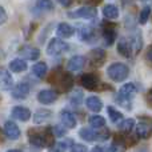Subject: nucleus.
Returning a JSON list of instances; mask_svg holds the SVG:
<instances>
[{
	"label": "nucleus",
	"instance_id": "obj_1",
	"mask_svg": "<svg viewBox=\"0 0 152 152\" xmlns=\"http://www.w3.org/2000/svg\"><path fill=\"white\" fill-rule=\"evenodd\" d=\"M28 140L34 147L36 148H44L50 147L53 144V136H52V128H32L28 131Z\"/></svg>",
	"mask_w": 152,
	"mask_h": 152
},
{
	"label": "nucleus",
	"instance_id": "obj_2",
	"mask_svg": "<svg viewBox=\"0 0 152 152\" xmlns=\"http://www.w3.org/2000/svg\"><path fill=\"white\" fill-rule=\"evenodd\" d=\"M136 92H137V89L134 83H127V84H124V86H121L120 89L118 91V95H116V102H118V104L124 108H129L131 102L135 97Z\"/></svg>",
	"mask_w": 152,
	"mask_h": 152
},
{
	"label": "nucleus",
	"instance_id": "obj_3",
	"mask_svg": "<svg viewBox=\"0 0 152 152\" xmlns=\"http://www.w3.org/2000/svg\"><path fill=\"white\" fill-rule=\"evenodd\" d=\"M107 75L112 81H124L129 76V68L124 63H112L107 68Z\"/></svg>",
	"mask_w": 152,
	"mask_h": 152
},
{
	"label": "nucleus",
	"instance_id": "obj_4",
	"mask_svg": "<svg viewBox=\"0 0 152 152\" xmlns=\"http://www.w3.org/2000/svg\"><path fill=\"white\" fill-rule=\"evenodd\" d=\"M79 135L86 142H103L110 137V131L108 129H89V128H81L79 131Z\"/></svg>",
	"mask_w": 152,
	"mask_h": 152
},
{
	"label": "nucleus",
	"instance_id": "obj_5",
	"mask_svg": "<svg viewBox=\"0 0 152 152\" xmlns=\"http://www.w3.org/2000/svg\"><path fill=\"white\" fill-rule=\"evenodd\" d=\"M69 50V45L67 44L64 40L61 39H51V42L48 43L47 45V53L51 56H58L61 55V53L67 52Z\"/></svg>",
	"mask_w": 152,
	"mask_h": 152
},
{
	"label": "nucleus",
	"instance_id": "obj_6",
	"mask_svg": "<svg viewBox=\"0 0 152 152\" xmlns=\"http://www.w3.org/2000/svg\"><path fill=\"white\" fill-rule=\"evenodd\" d=\"M72 19H86V20H92V19L96 18L97 11L96 7H92V5H84V7H80L79 10L74 11V12L68 13Z\"/></svg>",
	"mask_w": 152,
	"mask_h": 152
},
{
	"label": "nucleus",
	"instance_id": "obj_7",
	"mask_svg": "<svg viewBox=\"0 0 152 152\" xmlns=\"http://www.w3.org/2000/svg\"><path fill=\"white\" fill-rule=\"evenodd\" d=\"M3 132H4L5 137L10 140H18L20 137V128L18 127V124L13 121L7 120L3 126Z\"/></svg>",
	"mask_w": 152,
	"mask_h": 152
},
{
	"label": "nucleus",
	"instance_id": "obj_8",
	"mask_svg": "<svg viewBox=\"0 0 152 152\" xmlns=\"http://www.w3.org/2000/svg\"><path fill=\"white\" fill-rule=\"evenodd\" d=\"M59 95L56 91H53V89H42L40 92H37V100H39V103H42V104H53V103L58 100Z\"/></svg>",
	"mask_w": 152,
	"mask_h": 152
},
{
	"label": "nucleus",
	"instance_id": "obj_9",
	"mask_svg": "<svg viewBox=\"0 0 152 152\" xmlns=\"http://www.w3.org/2000/svg\"><path fill=\"white\" fill-rule=\"evenodd\" d=\"M86 66V58L84 56H80V55H76L74 58H71L67 63V69L72 74H77L80 72L81 69L84 68Z\"/></svg>",
	"mask_w": 152,
	"mask_h": 152
},
{
	"label": "nucleus",
	"instance_id": "obj_10",
	"mask_svg": "<svg viewBox=\"0 0 152 152\" xmlns=\"http://www.w3.org/2000/svg\"><path fill=\"white\" fill-rule=\"evenodd\" d=\"M118 51H119V53H120L121 56H124V58H131V56L135 53L131 39H126V37H123V39L119 40Z\"/></svg>",
	"mask_w": 152,
	"mask_h": 152
},
{
	"label": "nucleus",
	"instance_id": "obj_11",
	"mask_svg": "<svg viewBox=\"0 0 152 152\" xmlns=\"http://www.w3.org/2000/svg\"><path fill=\"white\" fill-rule=\"evenodd\" d=\"M135 135L137 139H148L152 135V124L148 121H140L135 127Z\"/></svg>",
	"mask_w": 152,
	"mask_h": 152
},
{
	"label": "nucleus",
	"instance_id": "obj_12",
	"mask_svg": "<svg viewBox=\"0 0 152 152\" xmlns=\"http://www.w3.org/2000/svg\"><path fill=\"white\" fill-rule=\"evenodd\" d=\"M11 115H12L13 119L19 121H27L31 118V111L26 107H21V105H16V107L12 108L11 111Z\"/></svg>",
	"mask_w": 152,
	"mask_h": 152
},
{
	"label": "nucleus",
	"instance_id": "obj_13",
	"mask_svg": "<svg viewBox=\"0 0 152 152\" xmlns=\"http://www.w3.org/2000/svg\"><path fill=\"white\" fill-rule=\"evenodd\" d=\"M103 39L105 45H112L116 40V29L113 24H104L103 27Z\"/></svg>",
	"mask_w": 152,
	"mask_h": 152
},
{
	"label": "nucleus",
	"instance_id": "obj_14",
	"mask_svg": "<svg viewBox=\"0 0 152 152\" xmlns=\"http://www.w3.org/2000/svg\"><path fill=\"white\" fill-rule=\"evenodd\" d=\"M11 94H12V96L15 97V99L23 100V99H26V97L28 96V94H29V86L27 83H24V81H21V83L16 84V86L13 87Z\"/></svg>",
	"mask_w": 152,
	"mask_h": 152
},
{
	"label": "nucleus",
	"instance_id": "obj_15",
	"mask_svg": "<svg viewBox=\"0 0 152 152\" xmlns=\"http://www.w3.org/2000/svg\"><path fill=\"white\" fill-rule=\"evenodd\" d=\"M60 121L61 126H64L66 128H75L76 124H77L75 115L68 110H63L60 112Z\"/></svg>",
	"mask_w": 152,
	"mask_h": 152
},
{
	"label": "nucleus",
	"instance_id": "obj_16",
	"mask_svg": "<svg viewBox=\"0 0 152 152\" xmlns=\"http://www.w3.org/2000/svg\"><path fill=\"white\" fill-rule=\"evenodd\" d=\"M79 36H80L81 42L91 43L96 37V31L92 26H81L80 31H79Z\"/></svg>",
	"mask_w": 152,
	"mask_h": 152
},
{
	"label": "nucleus",
	"instance_id": "obj_17",
	"mask_svg": "<svg viewBox=\"0 0 152 152\" xmlns=\"http://www.w3.org/2000/svg\"><path fill=\"white\" fill-rule=\"evenodd\" d=\"M89 60H91V64L95 67H100L105 60V52L102 48H95L89 52Z\"/></svg>",
	"mask_w": 152,
	"mask_h": 152
},
{
	"label": "nucleus",
	"instance_id": "obj_18",
	"mask_svg": "<svg viewBox=\"0 0 152 152\" xmlns=\"http://www.w3.org/2000/svg\"><path fill=\"white\" fill-rule=\"evenodd\" d=\"M81 86L87 89H95L97 86H99V77L95 76L94 74H84L80 77Z\"/></svg>",
	"mask_w": 152,
	"mask_h": 152
},
{
	"label": "nucleus",
	"instance_id": "obj_19",
	"mask_svg": "<svg viewBox=\"0 0 152 152\" xmlns=\"http://www.w3.org/2000/svg\"><path fill=\"white\" fill-rule=\"evenodd\" d=\"M56 34H58L59 37L68 39L75 34V28L72 26H69L68 23H59L58 28H56Z\"/></svg>",
	"mask_w": 152,
	"mask_h": 152
},
{
	"label": "nucleus",
	"instance_id": "obj_20",
	"mask_svg": "<svg viewBox=\"0 0 152 152\" xmlns=\"http://www.w3.org/2000/svg\"><path fill=\"white\" fill-rule=\"evenodd\" d=\"M86 105H87V108H88L89 111H92V112H95V113L100 112V111H102V108H103L102 100H100V97H97V96L87 97V99H86Z\"/></svg>",
	"mask_w": 152,
	"mask_h": 152
},
{
	"label": "nucleus",
	"instance_id": "obj_21",
	"mask_svg": "<svg viewBox=\"0 0 152 152\" xmlns=\"http://www.w3.org/2000/svg\"><path fill=\"white\" fill-rule=\"evenodd\" d=\"M10 69L12 72H16V74H20V72H24L27 69V61L23 60V59H13L10 63Z\"/></svg>",
	"mask_w": 152,
	"mask_h": 152
},
{
	"label": "nucleus",
	"instance_id": "obj_22",
	"mask_svg": "<svg viewBox=\"0 0 152 152\" xmlns=\"http://www.w3.org/2000/svg\"><path fill=\"white\" fill-rule=\"evenodd\" d=\"M103 15L105 19H110V20L116 19L119 16V8L113 4H105L103 7Z\"/></svg>",
	"mask_w": 152,
	"mask_h": 152
},
{
	"label": "nucleus",
	"instance_id": "obj_23",
	"mask_svg": "<svg viewBox=\"0 0 152 152\" xmlns=\"http://www.w3.org/2000/svg\"><path fill=\"white\" fill-rule=\"evenodd\" d=\"M47 72H48V67L44 61H39V63H36L34 67H32V74L39 79L44 77V76L47 75Z\"/></svg>",
	"mask_w": 152,
	"mask_h": 152
},
{
	"label": "nucleus",
	"instance_id": "obj_24",
	"mask_svg": "<svg viewBox=\"0 0 152 152\" xmlns=\"http://www.w3.org/2000/svg\"><path fill=\"white\" fill-rule=\"evenodd\" d=\"M88 123L91 124L92 128L95 129H103L105 127V119L100 115H92L88 119Z\"/></svg>",
	"mask_w": 152,
	"mask_h": 152
},
{
	"label": "nucleus",
	"instance_id": "obj_25",
	"mask_svg": "<svg viewBox=\"0 0 152 152\" xmlns=\"http://www.w3.org/2000/svg\"><path fill=\"white\" fill-rule=\"evenodd\" d=\"M107 112H108V116H110V120L112 121L113 124H120L121 121H123V113H121L120 111H118L116 108L108 107Z\"/></svg>",
	"mask_w": 152,
	"mask_h": 152
},
{
	"label": "nucleus",
	"instance_id": "obj_26",
	"mask_svg": "<svg viewBox=\"0 0 152 152\" xmlns=\"http://www.w3.org/2000/svg\"><path fill=\"white\" fill-rule=\"evenodd\" d=\"M13 86V79L11 74L5 68H1V88L3 89H10Z\"/></svg>",
	"mask_w": 152,
	"mask_h": 152
},
{
	"label": "nucleus",
	"instance_id": "obj_27",
	"mask_svg": "<svg viewBox=\"0 0 152 152\" xmlns=\"http://www.w3.org/2000/svg\"><path fill=\"white\" fill-rule=\"evenodd\" d=\"M50 118H51V111H48V110H37L36 113H35V116H34V121L36 124L44 123V121L48 120Z\"/></svg>",
	"mask_w": 152,
	"mask_h": 152
},
{
	"label": "nucleus",
	"instance_id": "obj_28",
	"mask_svg": "<svg viewBox=\"0 0 152 152\" xmlns=\"http://www.w3.org/2000/svg\"><path fill=\"white\" fill-rule=\"evenodd\" d=\"M23 53H24V56H26L28 60H37V59H39V56H40V51L37 50V48H35V47L26 48Z\"/></svg>",
	"mask_w": 152,
	"mask_h": 152
},
{
	"label": "nucleus",
	"instance_id": "obj_29",
	"mask_svg": "<svg viewBox=\"0 0 152 152\" xmlns=\"http://www.w3.org/2000/svg\"><path fill=\"white\" fill-rule=\"evenodd\" d=\"M119 127H120L121 131L127 135L135 128V120L134 119H127V120H123L120 124H119Z\"/></svg>",
	"mask_w": 152,
	"mask_h": 152
},
{
	"label": "nucleus",
	"instance_id": "obj_30",
	"mask_svg": "<svg viewBox=\"0 0 152 152\" xmlns=\"http://www.w3.org/2000/svg\"><path fill=\"white\" fill-rule=\"evenodd\" d=\"M36 7L42 11H52L53 10V3L52 0H36Z\"/></svg>",
	"mask_w": 152,
	"mask_h": 152
},
{
	"label": "nucleus",
	"instance_id": "obj_31",
	"mask_svg": "<svg viewBox=\"0 0 152 152\" xmlns=\"http://www.w3.org/2000/svg\"><path fill=\"white\" fill-rule=\"evenodd\" d=\"M69 100H71V104L72 105H79L81 104V102H83V94H81L79 89H75L74 92H72L71 97H69Z\"/></svg>",
	"mask_w": 152,
	"mask_h": 152
},
{
	"label": "nucleus",
	"instance_id": "obj_32",
	"mask_svg": "<svg viewBox=\"0 0 152 152\" xmlns=\"http://www.w3.org/2000/svg\"><path fill=\"white\" fill-rule=\"evenodd\" d=\"M150 15H151V7H144L140 12V16H139V23L140 24H145L150 19Z\"/></svg>",
	"mask_w": 152,
	"mask_h": 152
},
{
	"label": "nucleus",
	"instance_id": "obj_33",
	"mask_svg": "<svg viewBox=\"0 0 152 152\" xmlns=\"http://www.w3.org/2000/svg\"><path fill=\"white\" fill-rule=\"evenodd\" d=\"M124 148H126V143L121 139H116L111 145V152H123Z\"/></svg>",
	"mask_w": 152,
	"mask_h": 152
},
{
	"label": "nucleus",
	"instance_id": "obj_34",
	"mask_svg": "<svg viewBox=\"0 0 152 152\" xmlns=\"http://www.w3.org/2000/svg\"><path fill=\"white\" fill-rule=\"evenodd\" d=\"M67 151V144L66 143H56L55 145H52V148L50 152H66Z\"/></svg>",
	"mask_w": 152,
	"mask_h": 152
},
{
	"label": "nucleus",
	"instance_id": "obj_35",
	"mask_svg": "<svg viewBox=\"0 0 152 152\" xmlns=\"http://www.w3.org/2000/svg\"><path fill=\"white\" fill-rule=\"evenodd\" d=\"M71 152H88V150L83 144H74L71 148Z\"/></svg>",
	"mask_w": 152,
	"mask_h": 152
},
{
	"label": "nucleus",
	"instance_id": "obj_36",
	"mask_svg": "<svg viewBox=\"0 0 152 152\" xmlns=\"http://www.w3.org/2000/svg\"><path fill=\"white\" fill-rule=\"evenodd\" d=\"M64 126H56V127H53V131H55V134H56V136H64L66 135V129L63 128Z\"/></svg>",
	"mask_w": 152,
	"mask_h": 152
},
{
	"label": "nucleus",
	"instance_id": "obj_37",
	"mask_svg": "<svg viewBox=\"0 0 152 152\" xmlns=\"http://www.w3.org/2000/svg\"><path fill=\"white\" fill-rule=\"evenodd\" d=\"M59 4H61L63 7H69L72 4V0H58Z\"/></svg>",
	"mask_w": 152,
	"mask_h": 152
},
{
	"label": "nucleus",
	"instance_id": "obj_38",
	"mask_svg": "<svg viewBox=\"0 0 152 152\" xmlns=\"http://www.w3.org/2000/svg\"><path fill=\"white\" fill-rule=\"evenodd\" d=\"M91 152H107V151H105L102 145H95V147L91 150Z\"/></svg>",
	"mask_w": 152,
	"mask_h": 152
},
{
	"label": "nucleus",
	"instance_id": "obj_39",
	"mask_svg": "<svg viewBox=\"0 0 152 152\" xmlns=\"http://www.w3.org/2000/svg\"><path fill=\"white\" fill-rule=\"evenodd\" d=\"M0 12H1V23H5V20H7V13H5V10L4 8H0Z\"/></svg>",
	"mask_w": 152,
	"mask_h": 152
},
{
	"label": "nucleus",
	"instance_id": "obj_40",
	"mask_svg": "<svg viewBox=\"0 0 152 152\" xmlns=\"http://www.w3.org/2000/svg\"><path fill=\"white\" fill-rule=\"evenodd\" d=\"M147 59L152 63V47L148 50V52H147Z\"/></svg>",
	"mask_w": 152,
	"mask_h": 152
},
{
	"label": "nucleus",
	"instance_id": "obj_41",
	"mask_svg": "<svg viewBox=\"0 0 152 152\" xmlns=\"http://www.w3.org/2000/svg\"><path fill=\"white\" fill-rule=\"evenodd\" d=\"M147 99H148V102H150L151 104H152V88H151V91L148 92V96H147Z\"/></svg>",
	"mask_w": 152,
	"mask_h": 152
},
{
	"label": "nucleus",
	"instance_id": "obj_42",
	"mask_svg": "<svg viewBox=\"0 0 152 152\" xmlns=\"http://www.w3.org/2000/svg\"><path fill=\"white\" fill-rule=\"evenodd\" d=\"M131 1H134V0H123L124 4H128V3H131Z\"/></svg>",
	"mask_w": 152,
	"mask_h": 152
},
{
	"label": "nucleus",
	"instance_id": "obj_43",
	"mask_svg": "<svg viewBox=\"0 0 152 152\" xmlns=\"http://www.w3.org/2000/svg\"><path fill=\"white\" fill-rule=\"evenodd\" d=\"M7 152H21V151H19V150H10V151H7Z\"/></svg>",
	"mask_w": 152,
	"mask_h": 152
},
{
	"label": "nucleus",
	"instance_id": "obj_44",
	"mask_svg": "<svg viewBox=\"0 0 152 152\" xmlns=\"http://www.w3.org/2000/svg\"><path fill=\"white\" fill-rule=\"evenodd\" d=\"M143 1H148V0H143Z\"/></svg>",
	"mask_w": 152,
	"mask_h": 152
}]
</instances>
